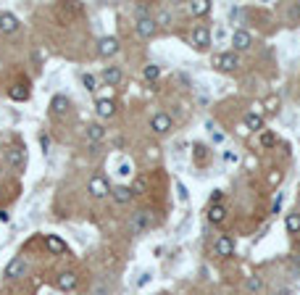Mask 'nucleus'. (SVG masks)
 <instances>
[{"label": "nucleus", "instance_id": "1", "mask_svg": "<svg viewBox=\"0 0 300 295\" xmlns=\"http://www.w3.org/2000/svg\"><path fill=\"white\" fill-rule=\"evenodd\" d=\"M5 163H8V169H13V171H24V148L18 143L5 148Z\"/></svg>", "mask_w": 300, "mask_h": 295}, {"label": "nucleus", "instance_id": "2", "mask_svg": "<svg viewBox=\"0 0 300 295\" xmlns=\"http://www.w3.org/2000/svg\"><path fill=\"white\" fill-rule=\"evenodd\" d=\"M213 66L221 69V71H234V69L240 66V55L234 53V50H229V53H216V55H213Z\"/></svg>", "mask_w": 300, "mask_h": 295}, {"label": "nucleus", "instance_id": "3", "mask_svg": "<svg viewBox=\"0 0 300 295\" xmlns=\"http://www.w3.org/2000/svg\"><path fill=\"white\" fill-rule=\"evenodd\" d=\"M192 48L195 50H208L211 48V29L208 26H195L192 29Z\"/></svg>", "mask_w": 300, "mask_h": 295}, {"label": "nucleus", "instance_id": "4", "mask_svg": "<svg viewBox=\"0 0 300 295\" xmlns=\"http://www.w3.org/2000/svg\"><path fill=\"white\" fill-rule=\"evenodd\" d=\"M87 190H90V195H92V198H98V200H103V198H108V195H111V184L103 179V177H92L90 184H87Z\"/></svg>", "mask_w": 300, "mask_h": 295}, {"label": "nucleus", "instance_id": "5", "mask_svg": "<svg viewBox=\"0 0 300 295\" xmlns=\"http://www.w3.org/2000/svg\"><path fill=\"white\" fill-rule=\"evenodd\" d=\"M171 127H174V122H171V116L168 114H155L153 119H150V129H153L155 135H166V132H171Z\"/></svg>", "mask_w": 300, "mask_h": 295}, {"label": "nucleus", "instance_id": "6", "mask_svg": "<svg viewBox=\"0 0 300 295\" xmlns=\"http://www.w3.org/2000/svg\"><path fill=\"white\" fill-rule=\"evenodd\" d=\"M24 274H26V261L21 256H13L11 261H8V266H5V277L8 280H21Z\"/></svg>", "mask_w": 300, "mask_h": 295}, {"label": "nucleus", "instance_id": "7", "mask_svg": "<svg viewBox=\"0 0 300 295\" xmlns=\"http://www.w3.org/2000/svg\"><path fill=\"white\" fill-rule=\"evenodd\" d=\"M135 29H137V34L143 37V40H150V37H153V34L158 32V24H155V18H150V16H143V18H137Z\"/></svg>", "mask_w": 300, "mask_h": 295}, {"label": "nucleus", "instance_id": "8", "mask_svg": "<svg viewBox=\"0 0 300 295\" xmlns=\"http://www.w3.org/2000/svg\"><path fill=\"white\" fill-rule=\"evenodd\" d=\"M232 45H234V53H242V50H248L250 45H253V34L248 29H237L232 34Z\"/></svg>", "mask_w": 300, "mask_h": 295}, {"label": "nucleus", "instance_id": "9", "mask_svg": "<svg viewBox=\"0 0 300 295\" xmlns=\"http://www.w3.org/2000/svg\"><path fill=\"white\" fill-rule=\"evenodd\" d=\"M119 53V40L116 37H103V40L98 42V55L100 58H111V55Z\"/></svg>", "mask_w": 300, "mask_h": 295}, {"label": "nucleus", "instance_id": "10", "mask_svg": "<svg viewBox=\"0 0 300 295\" xmlns=\"http://www.w3.org/2000/svg\"><path fill=\"white\" fill-rule=\"evenodd\" d=\"M77 282H79V277L74 274V272H61V274H58V280H55L58 290H63V293L74 290V288H77Z\"/></svg>", "mask_w": 300, "mask_h": 295}, {"label": "nucleus", "instance_id": "11", "mask_svg": "<svg viewBox=\"0 0 300 295\" xmlns=\"http://www.w3.org/2000/svg\"><path fill=\"white\" fill-rule=\"evenodd\" d=\"M121 79H124V74H121L119 66H106V69H103V82H106L108 87L121 85Z\"/></svg>", "mask_w": 300, "mask_h": 295}, {"label": "nucleus", "instance_id": "12", "mask_svg": "<svg viewBox=\"0 0 300 295\" xmlns=\"http://www.w3.org/2000/svg\"><path fill=\"white\" fill-rule=\"evenodd\" d=\"M69 108H71V100L66 95H53L50 98V111H53L55 116H63Z\"/></svg>", "mask_w": 300, "mask_h": 295}, {"label": "nucleus", "instance_id": "13", "mask_svg": "<svg viewBox=\"0 0 300 295\" xmlns=\"http://www.w3.org/2000/svg\"><path fill=\"white\" fill-rule=\"evenodd\" d=\"M95 111H98L100 119H111V116L116 114V103L111 98H100L98 103H95Z\"/></svg>", "mask_w": 300, "mask_h": 295}, {"label": "nucleus", "instance_id": "14", "mask_svg": "<svg viewBox=\"0 0 300 295\" xmlns=\"http://www.w3.org/2000/svg\"><path fill=\"white\" fill-rule=\"evenodd\" d=\"M111 195H114V200H116V203L127 206V203L135 198V192H132V187H127V184H116V187L111 190Z\"/></svg>", "mask_w": 300, "mask_h": 295}, {"label": "nucleus", "instance_id": "15", "mask_svg": "<svg viewBox=\"0 0 300 295\" xmlns=\"http://www.w3.org/2000/svg\"><path fill=\"white\" fill-rule=\"evenodd\" d=\"M0 32H5V34L18 32V18L13 13H0Z\"/></svg>", "mask_w": 300, "mask_h": 295}, {"label": "nucleus", "instance_id": "16", "mask_svg": "<svg viewBox=\"0 0 300 295\" xmlns=\"http://www.w3.org/2000/svg\"><path fill=\"white\" fill-rule=\"evenodd\" d=\"M148 227H150V214L148 211H137L135 219H132V232L140 235V232H145Z\"/></svg>", "mask_w": 300, "mask_h": 295}, {"label": "nucleus", "instance_id": "17", "mask_svg": "<svg viewBox=\"0 0 300 295\" xmlns=\"http://www.w3.org/2000/svg\"><path fill=\"white\" fill-rule=\"evenodd\" d=\"M29 95H32V90H29L26 82H16V85L8 90V98H11V100H26Z\"/></svg>", "mask_w": 300, "mask_h": 295}, {"label": "nucleus", "instance_id": "18", "mask_svg": "<svg viewBox=\"0 0 300 295\" xmlns=\"http://www.w3.org/2000/svg\"><path fill=\"white\" fill-rule=\"evenodd\" d=\"M213 248H216V256H232V253H234V240L227 237V235H221Z\"/></svg>", "mask_w": 300, "mask_h": 295}, {"label": "nucleus", "instance_id": "19", "mask_svg": "<svg viewBox=\"0 0 300 295\" xmlns=\"http://www.w3.org/2000/svg\"><path fill=\"white\" fill-rule=\"evenodd\" d=\"M45 245H48V251H53V253H66V243H63V240L58 237V235H48L45 237Z\"/></svg>", "mask_w": 300, "mask_h": 295}, {"label": "nucleus", "instance_id": "20", "mask_svg": "<svg viewBox=\"0 0 300 295\" xmlns=\"http://www.w3.org/2000/svg\"><path fill=\"white\" fill-rule=\"evenodd\" d=\"M84 135H87V140H90L92 145H98L103 137H106V129H103L100 124H90L87 129H84Z\"/></svg>", "mask_w": 300, "mask_h": 295}, {"label": "nucleus", "instance_id": "21", "mask_svg": "<svg viewBox=\"0 0 300 295\" xmlns=\"http://www.w3.org/2000/svg\"><path fill=\"white\" fill-rule=\"evenodd\" d=\"M245 127H248V132H261V129H264V119H261V114L250 111V114L245 116Z\"/></svg>", "mask_w": 300, "mask_h": 295}, {"label": "nucleus", "instance_id": "22", "mask_svg": "<svg viewBox=\"0 0 300 295\" xmlns=\"http://www.w3.org/2000/svg\"><path fill=\"white\" fill-rule=\"evenodd\" d=\"M224 216H227V208L219 206V203H213V206L208 208V221H211V224H221Z\"/></svg>", "mask_w": 300, "mask_h": 295}, {"label": "nucleus", "instance_id": "23", "mask_svg": "<svg viewBox=\"0 0 300 295\" xmlns=\"http://www.w3.org/2000/svg\"><path fill=\"white\" fill-rule=\"evenodd\" d=\"M190 11L195 16H205L211 11V3H205V0H195V3H190Z\"/></svg>", "mask_w": 300, "mask_h": 295}, {"label": "nucleus", "instance_id": "24", "mask_svg": "<svg viewBox=\"0 0 300 295\" xmlns=\"http://www.w3.org/2000/svg\"><path fill=\"white\" fill-rule=\"evenodd\" d=\"M143 77L148 82H155L158 77H161V66H155V63H148V66L143 69Z\"/></svg>", "mask_w": 300, "mask_h": 295}, {"label": "nucleus", "instance_id": "25", "mask_svg": "<svg viewBox=\"0 0 300 295\" xmlns=\"http://www.w3.org/2000/svg\"><path fill=\"white\" fill-rule=\"evenodd\" d=\"M82 85H84V90L95 92L98 90V77L95 74H82Z\"/></svg>", "mask_w": 300, "mask_h": 295}, {"label": "nucleus", "instance_id": "26", "mask_svg": "<svg viewBox=\"0 0 300 295\" xmlns=\"http://www.w3.org/2000/svg\"><path fill=\"white\" fill-rule=\"evenodd\" d=\"M285 224H287V232H293V235L300 232V214H290Z\"/></svg>", "mask_w": 300, "mask_h": 295}, {"label": "nucleus", "instance_id": "27", "mask_svg": "<svg viewBox=\"0 0 300 295\" xmlns=\"http://www.w3.org/2000/svg\"><path fill=\"white\" fill-rule=\"evenodd\" d=\"M261 288H264L261 277H248V293H261Z\"/></svg>", "mask_w": 300, "mask_h": 295}, {"label": "nucleus", "instance_id": "28", "mask_svg": "<svg viewBox=\"0 0 300 295\" xmlns=\"http://www.w3.org/2000/svg\"><path fill=\"white\" fill-rule=\"evenodd\" d=\"M264 108L269 111V114H277V111H279V95H269L266 103H264Z\"/></svg>", "mask_w": 300, "mask_h": 295}, {"label": "nucleus", "instance_id": "29", "mask_svg": "<svg viewBox=\"0 0 300 295\" xmlns=\"http://www.w3.org/2000/svg\"><path fill=\"white\" fill-rule=\"evenodd\" d=\"M274 143H277V135L274 132H264V135H261V145H264V148H271Z\"/></svg>", "mask_w": 300, "mask_h": 295}, {"label": "nucleus", "instance_id": "30", "mask_svg": "<svg viewBox=\"0 0 300 295\" xmlns=\"http://www.w3.org/2000/svg\"><path fill=\"white\" fill-rule=\"evenodd\" d=\"M132 192L135 195H140V192H145V179L140 177V179H135V184H132Z\"/></svg>", "mask_w": 300, "mask_h": 295}, {"label": "nucleus", "instance_id": "31", "mask_svg": "<svg viewBox=\"0 0 300 295\" xmlns=\"http://www.w3.org/2000/svg\"><path fill=\"white\" fill-rule=\"evenodd\" d=\"M150 280H153V274H150V272H145V274H143V277H140V280H137V288H145V285H148Z\"/></svg>", "mask_w": 300, "mask_h": 295}, {"label": "nucleus", "instance_id": "32", "mask_svg": "<svg viewBox=\"0 0 300 295\" xmlns=\"http://www.w3.org/2000/svg\"><path fill=\"white\" fill-rule=\"evenodd\" d=\"M168 21H171V16H168L166 11H163V13H158V18H155V24H163V26H166Z\"/></svg>", "mask_w": 300, "mask_h": 295}, {"label": "nucleus", "instance_id": "33", "mask_svg": "<svg viewBox=\"0 0 300 295\" xmlns=\"http://www.w3.org/2000/svg\"><path fill=\"white\" fill-rule=\"evenodd\" d=\"M119 174H121V177H129V174H132V166H129V163H121V166H119Z\"/></svg>", "mask_w": 300, "mask_h": 295}, {"label": "nucleus", "instance_id": "34", "mask_svg": "<svg viewBox=\"0 0 300 295\" xmlns=\"http://www.w3.org/2000/svg\"><path fill=\"white\" fill-rule=\"evenodd\" d=\"M224 161H227V163H234V161H237V153H224Z\"/></svg>", "mask_w": 300, "mask_h": 295}, {"label": "nucleus", "instance_id": "35", "mask_svg": "<svg viewBox=\"0 0 300 295\" xmlns=\"http://www.w3.org/2000/svg\"><path fill=\"white\" fill-rule=\"evenodd\" d=\"M221 195H224L221 190H213V192H211V200H213V203H219V200H221Z\"/></svg>", "mask_w": 300, "mask_h": 295}, {"label": "nucleus", "instance_id": "36", "mask_svg": "<svg viewBox=\"0 0 300 295\" xmlns=\"http://www.w3.org/2000/svg\"><path fill=\"white\" fill-rule=\"evenodd\" d=\"M279 179H282V174H279V171L271 174V184H279Z\"/></svg>", "mask_w": 300, "mask_h": 295}, {"label": "nucleus", "instance_id": "37", "mask_svg": "<svg viewBox=\"0 0 300 295\" xmlns=\"http://www.w3.org/2000/svg\"><path fill=\"white\" fill-rule=\"evenodd\" d=\"M8 219H11V214H8L5 208H0V221H8Z\"/></svg>", "mask_w": 300, "mask_h": 295}, {"label": "nucleus", "instance_id": "38", "mask_svg": "<svg viewBox=\"0 0 300 295\" xmlns=\"http://www.w3.org/2000/svg\"><path fill=\"white\" fill-rule=\"evenodd\" d=\"M176 187H179V198L187 200V190H184V184H176Z\"/></svg>", "mask_w": 300, "mask_h": 295}, {"label": "nucleus", "instance_id": "39", "mask_svg": "<svg viewBox=\"0 0 300 295\" xmlns=\"http://www.w3.org/2000/svg\"><path fill=\"white\" fill-rule=\"evenodd\" d=\"M293 274H295V280H300V264H295V269H293Z\"/></svg>", "mask_w": 300, "mask_h": 295}, {"label": "nucleus", "instance_id": "40", "mask_svg": "<svg viewBox=\"0 0 300 295\" xmlns=\"http://www.w3.org/2000/svg\"><path fill=\"white\" fill-rule=\"evenodd\" d=\"M293 13H295V16H300V3L295 5V11H293Z\"/></svg>", "mask_w": 300, "mask_h": 295}]
</instances>
